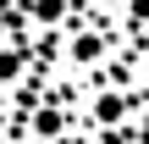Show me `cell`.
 I'll return each mask as SVG.
<instances>
[{
	"label": "cell",
	"mask_w": 149,
	"mask_h": 144,
	"mask_svg": "<svg viewBox=\"0 0 149 144\" xmlns=\"http://www.w3.org/2000/svg\"><path fill=\"white\" fill-rule=\"evenodd\" d=\"M0 78H17V50H6V55H0Z\"/></svg>",
	"instance_id": "cell-1"
}]
</instances>
